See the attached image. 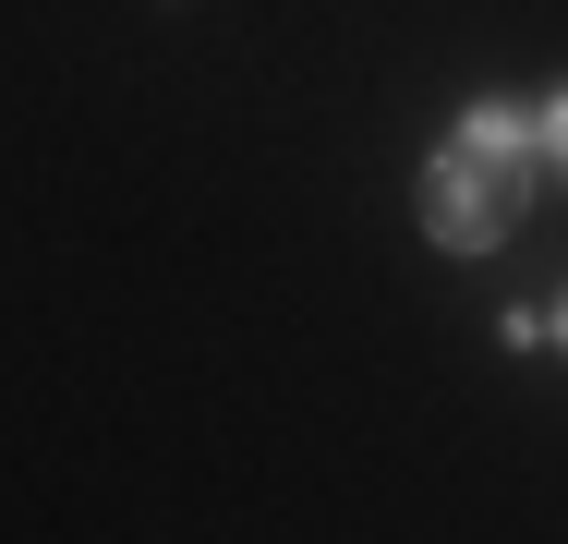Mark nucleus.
I'll return each instance as SVG.
<instances>
[{
    "instance_id": "2",
    "label": "nucleus",
    "mask_w": 568,
    "mask_h": 544,
    "mask_svg": "<svg viewBox=\"0 0 568 544\" xmlns=\"http://www.w3.org/2000/svg\"><path fill=\"white\" fill-rule=\"evenodd\" d=\"M545 145H557V158H568V98H557V109H545Z\"/></svg>"
},
{
    "instance_id": "1",
    "label": "nucleus",
    "mask_w": 568,
    "mask_h": 544,
    "mask_svg": "<svg viewBox=\"0 0 568 544\" xmlns=\"http://www.w3.org/2000/svg\"><path fill=\"white\" fill-rule=\"evenodd\" d=\"M520 194H532V145H520V121H508V109H471V121L448 133V158L424 170V230L459 242V254H484V242L520 230Z\"/></svg>"
}]
</instances>
